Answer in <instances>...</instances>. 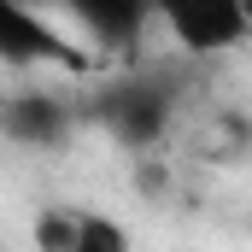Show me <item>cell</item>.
Here are the masks:
<instances>
[{
	"label": "cell",
	"mask_w": 252,
	"mask_h": 252,
	"mask_svg": "<svg viewBox=\"0 0 252 252\" xmlns=\"http://www.w3.org/2000/svg\"><path fill=\"white\" fill-rule=\"evenodd\" d=\"M176 100H182V82L153 64V70H135L124 82L100 88V100H88V124H100L118 147H158V135L176 118Z\"/></svg>",
	"instance_id": "obj_1"
},
{
	"label": "cell",
	"mask_w": 252,
	"mask_h": 252,
	"mask_svg": "<svg viewBox=\"0 0 252 252\" xmlns=\"http://www.w3.org/2000/svg\"><path fill=\"white\" fill-rule=\"evenodd\" d=\"M0 64H18V70H30V64H59V70H76V76H82V70H94L100 59H94L76 35H64L53 18L0 0Z\"/></svg>",
	"instance_id": "obj_2"
},
{
	"label": "cell",
	"mask_w": 252,
	"mask_h": 252,
	"mask_svg": "<svg viewBox=\"0 0 252 252\" xmlns=\"http://www.w3.org/2000/svg\"><path fill=\"white\" fill-rule=\"evenodd\" d=\"M158 18L182 53H223V47H241L252 35L247 0H188V6H170Z\"/></svg>",
	"instance_id": "obj_3"
},
{
	"label": "cell",
	"mask_w": 252,
	"mask_h": 252,
	"mask_svg": "<svg viewBox=\"0 0 252 252\" xmlns=\"http://www.w3.org/2000/svg\"><path fill=\"white\" fill-rule=\"evenodd\" d=\"M0 129L18 147H64V135L76 129V106L47 88H18L0 100Z\"/></svg>",
	"instance_id": "obj_4"
},
{
	"label": "cell",
	"mask_w": 252,
	"mask_h": 252,
	"mask_svg": "<svg viewBox=\"0 0 252 252\" xmlns=\"http://www.w3.org/2000/svg\"><path fill=\"white\" fill-rule=\"evenodd\" d=\"M70 24H82L88 30V53L100 59V47H112V53H124V47H135L141 41V30L153 24V12L147 6H112V0H94V6H76L70 12Z\"/></svg>",
	"instance_id": "obj_5"
},
{
	"label": "cell",
	"mask_w": 252,
	"mask_h": 252,
	"mask_svg": "<svg viewBox=\"0 0 252 252\" xmlns=\"http://www.w3.org/2000/svg\"><path fill=\"white\" fill-rule=\"evenodd\" d=\"M70 252H129V229L118 223V217H106V211H82L76 247Z\"/></svg>",
	"instance_id": "obj_6"
},
{
	"label": "cell",
	"mask_w": 252,
	"mask_h": 252,
	"mask_svg": "<svg viewBox=\"0 0 252 252\" xmlns=\"http://www.w3.org/2000/svg\"><path fill=\"white\" fill-rule=\"evenodd\" d=\"M76 223H82V211H41L35 217V252H70L76 247Z\"/></svg>",
	"instance_id": "obj_7"
}]
</instances>
